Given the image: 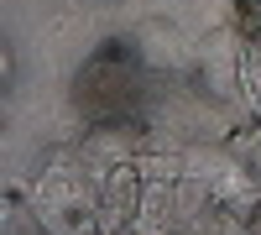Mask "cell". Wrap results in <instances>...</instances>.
Instances as JSON below:
<instances>
[{
    "instance_id": "obj_1",
    "label": "cell",
    "mask_w": 261,
    "mask_h": 235,
    "mask_svg": "<svg viewBox=\"0 0 261 235\" xmlns=\"http://www.w3.org/2000/svg\"><path fill=\"white\" fill-rule=\"evenodd\" d=\"M141 94V58L130 42H105L73 73V110L84 120H115Z\"/></svg>"
},
{
    "instance_id": "obj_2",
    "label": "cell",
    "mask_w": 261,
    "mask_h": 235,
    "mask_svg": "<svg viewBox=\"0 0 261 235\" xmlns=\"http://www.w3.org/2000/svg\"><path fill=\"white\" fill-rule=\"evenodd\" d=\"M235 6H241V32L261 37V0H235Z\"/></svg>"
}]
</instances>
